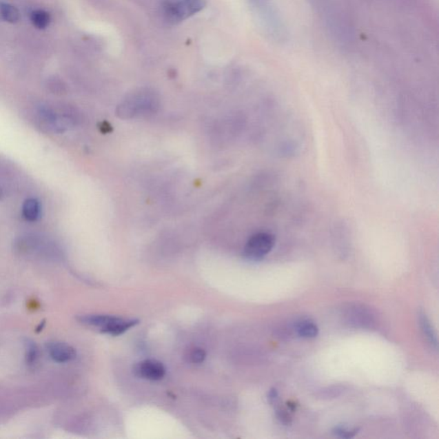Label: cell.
<instances>
[{"instance_id": "obj_7", "label": "cell", "mask_w": 439, "mask_h": 439, "mask_svg": "<svg viewBox=\"0 0 439 439\" xmlns=\"http://www.w3.org/2000/svg\"><path fill=\"white\" fill-rule=\"evenodd\" d=\"M136 377L147 380L158 381L164 378L166 368L164 365L156 360H145L140 361L133 368Z\"/></svg>"}, {"instance_id": "obj_12", "label": "cell", "mask_w": 439, "mask_h": 439, "mask_svg": "<svg viewBox=\"0 0 439 439\" xmlns=\"http://www.w3.org/2000/svg\"><path fill=\"white\" fill-rule=\"evenodd\" d=\"M20 19L19 10L9 3L0 2V20L6 22L15 23Z\"/></svg>"}, {"instance_id": "obj_19", "label": "cell", "mask_w": 439, "mask_h": 439, "mask_svg": "<svg viewBox=\"0 0 439 439\" xmlns=\"http://www.w3.org/2000/svg\"><path fill=\"white\" fill-rule=\"evenodd\" d=\"M277 417L279 420L284 425H289L291 423V417L289 414L284 410L277 411Z\"/></svg>"}, {"instance_id": "obj_3", "label": "cell", "mask_w": 439, "mask_h": 439, "mask_svg": "<svg viewBox=\"0 0 439 439\" xmlns=\"http://www.w3.org/2000/svg\"><path fill=\"white\" fill-rule=\"evenodd\" d=\"M16 248L22 254L44 256L45 258L59 256V248L54 242L37 235L20 237L16 242Z\"/></svg>"}, {"instance_id": "obj_4", "label": "cell", "mask_w": 439, "mask_h": 439, "mask_svg": "<svg viewBox=\"0 0 439 439\" xmlns=\"http://www.w3.org/2000/svg\"><path fill=\"white\" fill-rule=\"evenodd\" d=\"M275 244L276 237L272 234L260 232L249 238L245 245L244 255L248 259L258 261L268 255Z\"/></svg>"}, {"instance_id": "obj_22", "label": "cell", "mask_w": 439, "mask_h": 439, "mask_svg": "<svg viewBox=\"0 0 439 439\" xmlns=\"http://www.w3.org/2000/svg\"><path fill=\"white\" fill-rule=\"evenodd\" d=\"M3 189H2L1 186H0V199H1L3 198Z\"/></svg>"}, {"instance_id": "obj_10", "label": "cell", "mask_w": 439, "mask_h": 439, "mask_svg": "<svg viewBox=\"0 0 439 439\" xmlns=\"http://www.w3.org/2000/svg\"><path fill=\"white\" fill-rule=\"evenodd\" d=\"M41 203L36 198L25 200L23 205V216L29 221H37L41 216Z\"/></svg>"}, {"instance_id": "obj_15", "label": "cell", "mask_w": 439, "mask_h": 439, "mask_svg": "<svg viewBox=\"0 0 439 439\" xmlns=\"http://www.w3.org/2000/svg\"><path fill=\"white\" fill-rule=\"evenodd\" d=\"M26 360L27 363L30 365V366H32L34 363H37L39 356V351L38 347L31 340H28L26 343Z\"/></svg>"}, {"instance_id": "obj_1", "label": "cell", "mask_w": 439, "mask_h": 439, "mask_svg": "<svg viewBox=\"0 0 439 439\" xmlns=\"http://www.w3.org/2000/svg\"><path fill=\"white\" fill-rule=\"evenodd\" d=\"M160 100L150 90H139L130 94L119 104L116 115L122 119L149 117L159 110Z\"/></svg>"}, {"instance_id": "obj_20", "label": "cell", "mask_w": 439, "mask_h": 439, "mask_svg": "<svg viewBox=\"0 0 439 439\" xmlns=\"http://www.w3.org/2000/svg\"><path fill=\"white\" fill-rule=\"evenodd\" d=\"M277 398H278V392H277L276 389H270L268 395V399L270 403L274 404L277 401Z\"/></svg>"}, {"instance_id": "obj_18", "label": "cell", "mask_w": 439, "mask_h": 439, "mask_svg": "<svg viewBox=\"0 0 439 439\" xmlns=\"http://www.w3.org/2000/svg\"><path fill=\"white\" fill-rule=\"evenodd\" d=\"M189 357L192 363L200 364L205 361L206 352L203 349H200V347H195L190 353Z\"/></svg>"}, {"instance_id": "obj_11", "label": "cell", "mask_w": 439, "mask_h": 439, "mask_svg": "<svg viewBox=\"0 0 439 439\" xmlns=\"http://www.w3.org/2000/svg\"><path fill=\"white\" fill-rule=\"evenodd\" d=\"M295 330H296L298 335L303 338H314L318 334V325L311 320L298 322L295 325Z\"/></svg>"}, {"instance_id": "obj_14", "label": "cell", "mask_w": 439, "mask_h": 439, "mask_svg": "<svg viewBox=\"0 0 439 439\" xmlns=\"http://www.w3.org/2000/svg\"><path fill=\"white\" fill-rule=\"evenodd\" d=\"M344 389L345 388L343 386H331V387L322 389L318 392V396L322 399H335L343 394Z\"/></svg>"}, {"instance_id": "obj_13", "label": "cell", "mask_w": 439, "mask_h": 439, "mask_svg": "<svg viewBox=\"0 0 439 439\" xmlns=\"http://www.w3.org/2000/svg\"><path fill=\"white\" fill-rule=\"evenodd\" d=\"M31 21H32L34 26L37 27V29L44 30L50 23V16L44 10H38L31 15Z\"/></svg>"}, {"instance_id": "obj_21", "label": "cell", "mask_w": 439, "mask_h": 439, "mask_svg": "<svg viewBox=\"0 0 439 439\" xmlns=\"http://www.w3.org/2000/svg\"><path fill=\"white\" fill-rule=\"evenodd\" d=\"M309 1H310L312 5H318V3H320L322 0H309Z\"/></svg>"}, {"instance_id": "obj_2", "label": "cell", "mask_w": 439, "mask_h": 439, "mask_svg": "<svg viewBox=\"0 0 439 439\" xmlns=\"http://www.w3.org/2000/svg\"><path fill=\"white\" fill-rule=\"evenodd\" d=\"M254 7L265 29L270 36L282 41L286 36L285 26L276 7L270 0H249Z\"/></svg>"}, {"instance_id": "obj_16", "label": "cell", "mask_w": 439, "mask_h": 439, "mask_svg": "<svg viewBox=\"0 0 439 439\" xmlns=\"http://www.w3.org/2000/svg\"><path fill=\"white\" fill-rule=\"evenodd\" d=\"M48 87L54 94H62L65 92V84L57 77H52V79H49Z\"/></svg>"}, {"instance_id": "obj_8", "label": "cell", "mask_w": 439, "mask_h": 439, "mask_svg": "<svg viewBox=\"0 0 439 439\" xmlns=\"http://www.w3.org/2000/svg\"><path fill=\"white\" fill-rule=\"evenodd\" d=\"M48 351L52 359L58 363H69L76 356V350L72 346L61 342L49 343Z\"/></svg>"}, {"instance_id": "obj_5", "label": "cell", "mask_w": 439, "mask_h": 439, "mask_svg": "<svg viewBox=\"0 0 439 439\" xmlns=\"http://www.w3.org/2000/svg\"><path fill=\"white\" fill-rule=\"evenodd\" d=\"M205 6L206 0H181L167 5L165 13L172 22L177 23L201 12Z\"/></svg>"}, {"instance_id": "obj_17", "label": "cell", "mask_w": 439, "mask_h": 439, "mask_svg": "<svg viewBox=\"0 0 439 439\" xmlns=\"http://www.w3.org/2000/svg\"><path fill=\"white\" fill-rule=\"evenodd\" d=\"M359 431V429L357 428H354V429H349V428L343 427H337L334 429V434L336 435L340 438H351L356 436V435Z\"/></svg>"}, {"instance_id": "obj_9", "label": "cell", "mask_w": 439, "mask_h": 439, "mask_svg": "<svg viewBox=\"0 0 439 439\" xmlns=\"http://www.w3.org/2000/svg\"><path fill=\"white\" fill-rule=\"evenodd\" d=\"M418 317H419V324L420 326L421 331H422L423 335L426 337L427 342L429 343L430 345L434 347L435 349H438V337L437 334L435 332V330L431 325L429 318H428L427 315L425 314L424 312H420L419 314H418Z\"/></svg>"}, {"instance_id": "obj_6", "label": "cell", "mask_w": 439, "mask_h": 439, "mask_svg": "<svg viewBox=\"0 0 439 439\" xmlns=\"http://www.w3.org/2000/svg\"><path fill=\"white\" fill-rule=\"evenodd\" d=\"M344 318L347 325L357 328H372L376 324L374 312L363 305L347 308Z\"/></svg>"}]
</instances>
